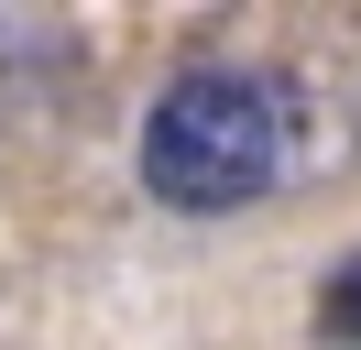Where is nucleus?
<instances>
[{
	"label": "nucleus",
	"mask_w": 361,
	"mask_h": 350,
	"mask_svg": "<svg viewBox=\"0 0 361 350\" xmlns=\"http://www.w3.org/2000/svg\"><path fill=\"white\" fill-rule=\"evenodd\" d=\"M285 175V88L252 66H186L142 109V186L186 219H230Z\"/></svg>",
	"instance_id": "obj_1"
},
{
	"label": "nucleus",
	"mask_w": 361,
	"mask_h": 350,
	"mask_svg": "<svg viewBox=\"0 0 361 350\" xmlns=\"http://www.w3.org/2000/svg\"><path fill=\"white\" fill-rule=\"evenodd\" d=\"M317 339L361 350V252H350V262H329V284H317Z\"/></svg>",
	"instance_id": "obj_2"
}]
</instances>
